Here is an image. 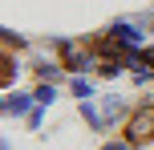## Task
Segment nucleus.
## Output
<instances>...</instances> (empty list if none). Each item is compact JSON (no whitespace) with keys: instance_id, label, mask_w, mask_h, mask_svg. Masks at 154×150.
Returning a JSON list of instances; mask_svg holds the SVG:
<instances>
[{"instance_id":"obj_3","label":"nucleus","mask_w":154,"mask_h":150,"mask_svg":"<svg viewBox=\"0 0 154 150\" xmlns=\"http://www.w3.org/2000/svg\"><path fill=\"white\" fill-rule=\"evenodd\" d=\"M4 110H8V114H24V110H29V97H20V93H16V97H8V102H4Z\"/></svg>"},{"instance_id":"obj_1","label":"nucleus","mask_w":154,"mask_h":150,"mask_svg":"<svg viewBox=\"0 0 154 150\" xmlns=\"http://www.w3.org/2000/svg\"><path fill=\"white\" fill-rule=\"evenodd\" d=\"M150 138H154V106L150 110H138L134 122H130V130H126V142L130 146H142V142H150Z\"/></svg>"},{"instance_id":"obj_4","label":"nucleus","mask_w":154,"mask_h":150,"mask_svg":"<svg viewBox=\"0 0 154 150\" xmlns=\"http://www.w3.org/2000/svg\"><path fill=\"white\" fill-rule=\"evenodd\" d=\"M73 93H77V97H89V81L77 77V81H73Z\"/></svg>"},{"instance_id":"obj_5","label":"nucleus","mask_w":154,"mask_h":150,"mask_svg":"<svg viewBox=\"0 0 154 150\" xmlns=\"http://www.w3.org/2000/svg\"><path fill=\"white\" fill-rule=\"evenodd\" d=\"M146 61H150V65H154V49H146Z\"/></svg>"},{"instance_id":"obj_2","label":"nucleus","mask_w":154,"mask_h":150,"mask_svg":"<svg viewBox=\"0 0 154 150\" xmlns=\"http://www.w3.org/2000/svg\"><path fill=\"white\" fill-rule=\"evenodd\" d=\"M61 61H65V69H81V61H85V45L65 41V45H61Z\"/></svg>"},{"instance_id":"obj_6","label":"nucleus","mask_w":154,"mask_h":150,"mask_svg":"<svg viewBox=\"0 0 154 150\" xmlns=\"http://www.w3.org/2000/svg\"><path fill=\"white\" fill-rule=\"evenodd\" d=\"M106 150H126V146H118V142H114V146H106Z\"/></svg>"}]
</instances>
